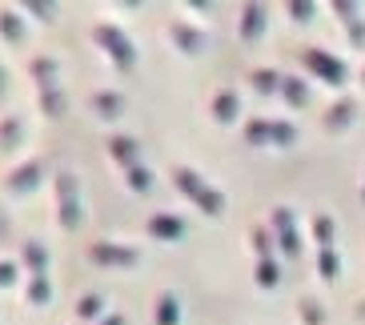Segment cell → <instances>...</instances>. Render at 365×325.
I'll return each instance as SVG.
<instances>
[{"label":"cell","instance_id":"42","mask_svg":"<svg viewBox=\"0 0 365 325\" xmlns=\"http://www.w3.org/2000/svg\"><path fill=\"white\" fill-rule=\"evenodd\" d=\"M361 81H365V73H361Z\"/></svg>","mask_w":365,"mask_h":325},{"label":"cell","instance_id":"28","mask_svg":"<svg viewBox=\"0 0 365 325\" xmlns=\"http://www.w3.org/2000/svg\"><path fill=\"white\" fill-rule=\"evenodd\" d=\"M101 309H105V297L101 293H85L76 301V321H93V317H101Z\"/></svg>","mask_w":365,"mask_h":325},{"label":"cell","instance_id":"16","mask_svg":"<svg viewBox=\"0 0 365 325\" xmlns=\"http://www.w3.org/2000/svg\"><path fill=\"white\" fill-rule=\"evenodd\" d=\"M354 113H357V105H354V100H337V105H329V108H325L322 125H325L329 133H345L349 125H354Z\"/></svg>","mask_w":365,"mask_h":325},{"label":"cell","instance_id":"39","mask_svg":"<svg viewBox=\"0 0 365 325\" xmlns=\"http://www.w3.org/2000/svg\"><path fill=\"white\" fill-rule=\"evenodd\" d=\"M4 93H9V68L0 65V100H4Z\"/></svg>","mask_w":365,"mask_h":325},{"label":"cell","instance_id":"18","mask_svg":"<svg viewBox=\"0 0 365 325\" xmlns=\"http://www.w3.org/2000/svg\"><path fill=\"white\" fill-rule=\"evenodd\" d=\"M36 105H41L44 117H53L61 120L68 113V97H65V88H44V93H36Z\"/></svg>","mask_w":365,"mask_h":325},{"label":"cell","instance_id":"33","mask_svg":"<svg viewBox=\"0 0 365 325\" xmlns=\"http://www.w3.org/2000/svg\"><path fill=\"white\" fill-rule=\"evenodd\" d=\"M24 12H33L36 21H44V24H56V4H48V0H29Z\"/></svg>","mask_w":365,"mask_h":325},{"label":"cell","instance_id":"31","mask_svg":"<svg viewBox=\"0 0 365 325\" xmlns=\"http://www.w3.org/2000/svg\"><path fill=\"white\" fill-rule=\"evenodd\" d=\"M333 12L341 16L345 29H349V24H357V21H365V16H361V4H354V0H333Z\"/></svg>","mask_w":365,"mask_h":325},{"label":"cell","instance_id":"37","mask_svg":"<svg viewBox=\"0 0 365 325\" xmlns=\"http://www.w3.org/2000/svg\"><path fill=\"white\" fill-rule=\"evenodd\" d=\"M301 314H305L309 325H322V309H317V301H301Z\"/></svg>","mask_w":365,"mask_h":325},{"label":"cell","instance_id":"32","mask_svg":"<svg viewBox=\"0 0 365 325\" xmlns=\"http://www.w3.org/2000/svg\"><path fill=\"white\" fill-rule=\"evenodd\" d=\"M125 177H129V189H133V193H149V189H153V173L145 169V165H137V169H129Z\"/></svg>","mask_w":365,"mask_h":325},{"label":"cell","instance_id":"40","mask_svg":"<svg viewBox=\"0 0 365 325\" xmlns=\"http://www.w3.org/2000/svg\"><path fill=\"white\" fill-rule=\"evenodd\" d=\"M9 237V221H4V209H0V241Z\"/></svg>","mask_w":365,"mask_h":325},{"label":"cell","instance_id":"34","mask_svg":"<svg viewBox=\"0 0 365 325\" xmlns=\"http://www.w3.org/2000/svg\"><path fill=\"white\" fill-rule=\"evenodd\" d=\"M313 12H317V4H313V0H289V16L297 24H309Z\"/></svg>","mask_w":365,"mask_h":325},{"label":"cell","instance_id":"6","mask_svg":"<svg viewBox=\"0 0 365 325\" xmlns=\"http://www.w3.org/2000/svg\"><path fill=\"white\" fill-rule=\"evenodd\" d=\"M88 257L101 269H133V265H140V249L120 245V241H93L88 245Z\"/></svg>","mask_w":365,"mask_h":325},{"label":"cell","instance_id":"24","mask_svg":"<svg viewBox=\"0 0 365 325\" xmlns=\"http://www.w3.org/2000/svg\"><path fill=\"white\" fill-rule=\"evenodd\" d=\"M48 301H53V277H48V273H44V277H33V282H29V305L44 309Z\"/></svg>","mask_w":365,"mask_h":325},{"label":"cell","instance_id":"14","mask_svg":"<svg viewBox=\"0 0 365 325\" xmlns=\"http://www.w3.org/2000/svg\"><path fill=\"white\" fill-rule=\"evenodd\" d=\"M209 113H213L217 125H233V120L241 117V97H237V88H221L213 97V105H209Z\"/></svg>","mask_w":365,"mask_h":325},{"label":"cell","instance_id":"2","mask_svg":"<svg viewBox=\"0 0 365 325\" xmlns=\"http://www.w3.org/2000/svg\"><path fill=\"white\" fill-rule=\"evenodd\" d=\"M93 44H97V48L120 68V73H133V68H137V44L129 41V33H125L120 24L101 21L97 29H93Z\"/></svg>","mask_w":365,"mask_h":325},{"label":"cell","instance_id":"36","mask_svg":"<svg viewBox=\"0 0 365 325\" xmlns=\"http://www.w3.org/2000/svg\"><path fill=\"white\" fill-rule=\"evenodd\" d=\"M12 282H16V265L12 261H0V289H9Z\"/></svg>","mask_w":365,"mask_h":325},{"label":"cell","instance_id":"19","mask_svg":"<svg viewBox=\"0 0 365 325\" xmlns=\"http://www.w3.org/2000/svg\"><path fill=\"white\" fill-rule=\"evenodd\" d=\"M245 145H253V149H269L273 145V120L269 117H253L245 125Z\"/></svg>","mask_w":365,"mask_h":325},{"label":"cell","instance_id":"20","mask_svg":"<svg viewBox=\"0 0 365 325\" xmlns=\"http://www.w3.org/2000/svg\"><path fill=\"white\" fill-rule=\"evenodd\" d=\"M281 97H285L289 108H305L309 105V85L301 76H281Z\"/></svg>","mask_w":365,"mask_h":325},{"label":"cell","instance_id":"30","mask_svg":"<svg viewBox=\"0 0 365 325\" xmlns=\"http://www.w3.org/2000/svg\"><path fill=\"white\" fill-rule=\"evenodd\" d=\"M289 145H297V129L289 120H273V149H289Z\"/></svg>","mask_w":365,"mask_h":325},{"label":"cell","instance_id":"12","mask_svg":"<svg viewBox=\"0 0 365 325\" xmlns=\"http://www.w3.org/2000/svg\"><path fill=\"white\" fill-rule=\"evenodd\" d=\"M29 76H33L36 81V88H61V61H56V56H33V61H29Z\"/></svg>","mask_w":365,"mask_h":325},{"label":"cell","instance_id":"29","mask_svg":"<svg viewBox=\"0 0 365 325\" xmlns=\"http://www.w3.org/2000/svg\"><path fill=\"white\" fill-rule=\"evenodd\" d=\"M273 233H269V225H257L253 229V249H257V261H273Z\"/></svg>","mask_w":365,"mask_h":325},{"label":"cell","instance_id":"8","mask_svg":"<svg viewBox=\"0 0 365 325\" xmlns=\"http://www.w3.org/2000/svg\"><path fill=\"white\" fill-rule=\"evenodd\" d=\"M169 41H173V48H181L185 56H201V53H209V44H213L205 29H193L189 21H173Z\"/></svg>","mask_w":365,"mask_h":325},{"label":"cell","instance_id":"5","mask_svg":"<svg viewBox=\"0 0 365 325\" xmlns=\"http://www.w3.org/2000/svg\"><path fill=\"white\" fill-rule=\"evenodd\" d=\"M269 233L277 241V249L285 253L289 261L301 257V237H297V221H293V209L289 205H277L269 213Z\"/></svg>","mask_w":365,"mask_h":325},{"label":"cell","instance_id":"27","mask_svg":"<svg viewBox=\"0 0 365 325\" xmlns=\"http://www.w3.org/2000/svg\"><path fill=\"white\" fill-rule=\"evenodd\" d=\"M253 282H257L261 289H277V285H281V265H277V261H257Z\"/></svg>","mask_w":365,"mask_h":325},{"label":"cell","instance_id":"22","mask_svg":"<svg viewBox=\"0 0 365 325\" xmlns=\"http://www.w3.org/2000/svg\"><path fill=\"white\" fill-rule=\"evenodd\" d=\"M157 325H181V297L177 293L157 297Z\"/></svg>","mask_w":365,"mask_h":325},{"label":"cell","instance_id":"13","mask_svg":"<svg viewBox=\"0 0 365 325\" xmlns=\"http://www.w3.org/2000/svg\"><path fill=\"white\" fill-rule=\"evenodd\" d=\"M21 257H24V269H29V277H44V273H48V265H53V253H48V245H44V241H36V237L24 241Z\"/></svg>","mask_w":365,"mask_h":325},{"label":"cell","instance_id":"7","mask_svg":"<svg viewBox=\"0 0 365 325\" xmlns=\"http://www.w3.org/2000/svg\"><path fill=\"white\" fill-rule=\"evenodd\" d=\"M41 181H44V161H24V165H16L9 177H4V193H12V197H29V193H36L41 189Z\"/></svg>","mask_w":365,"mask_h":325},{"label":"cell","instance_id":"25","mask_svg":"<svg viewBox=\"0 0 365 325\" xmlns=\"http://www.w3.org/2000/svg\"><path fill=\"white\" fill-rule=\"evenodd\" d=\"M313 237H317V245H322V249H329L333 241H337V225H333L329 213H317V217H313Z\"/></svg>","mask_w":365,"mask_h":325},{"label":"cell","instance_id":"15","mask_svg":"<svg viewBox=\"0 0 365 325\" xmlns=\"http://www.w3.org/2000/svg\"><path fill=\"white\" fill-rule=\"evenodd\" d=\"M88 105H93V113L105 120H117L120 113H125V97H120L117 88H97L93 97H88Z\"/></svg>","mask_w":365,"mask_h":325},{"label":"cell","instance_id":"23","mask_svg":"<svg viewBox=\"0 0 365 325\" xmlns=\"http://www.w3.org/2000/svg\"><path fill=\"white\" fill-rule=\"evenodd\" d=\"M21 141H24V120L16 113H9L0 120V149H16Z\"/></svg>","mask_w":365,"mask_h":325},{"label":"cell","instance_id":"11","mask_svg":"<svg viewBox=\"0 0 365 325\" xmlns=\"http://www.w3.org/2000/svg\"><path fill=\"white\" fill-rule=\"evenodd\" d=\"M105 149H108V157L129 173V169H137L140 165V145L133 141V137H125V133H117V137H108L105 141Z\"/></svg>","mask_w":365,"mask_h":325},{"label":"cell","instance_id":"35","mask_svg":"<svg viewBox=\"0 0 365 325\" xmlns=\"http://www.w3.org/2000/svg\"><path fill=\"white\" fill-rule=\"evenodd\" d=\"M345 33H349V44H354V48H365V21L349 24V29H345Z\"/></svg>","mask_w":365,"mask_h":325},{"label":"cell","instance_id":"17","mask_svg":"<svg viewBox=\"0 0 365 325\" xmlns=\"http://www.w3.org/2000/svg\"><path fill=\"white\" fill-rule=\"evenodd\" d=\"M29 29H24V16L16 9H0V41L4 44H24Z\"/></svg>","mask_w":365,"mask_h":325},{"label":"cell","instance_id":"10","mask_svg":"<svg viewBox=\"0 0 365 325\" xmlns=\"http://www.w3.org/2000/svg\"><path fill=\"white\" fill-rule=\"evenodd\" d=\"M145 233H149L153 241L173 245V241H185V221L177 213H153L149 221H145Z\"/></svg>","mask_w":365,"mask_h":325},{"label":"cell","instance_id":"1","mask_svg":"<svg viewBox=\"0 0 365 325\" xmlns=\"http://www.w3.org/2000/svg\"><path fill=\"white\" fill-rule=\"evenodd\" d=\"M173 185H177V189H181V193L189 197L201 213H209V217L225 213V193H221V189H213V185L205 181L197 169H189V165H177V169H173Z\"/></svg>","mask_w":365,"mask_h":325},{"label":"cell","instance_id":"3","mask_svg":"<svg viewBox=\"0 0 365 325\" xmlns=\"http://www.w3.org/2000/svg\"><path fill=\"white\" fill-rule=\"evenodd\" d=\"M53 189H56V217H61V229L76 233L81 221H85V201H81V181H76V173L61 169V173L53 177Z\"/></svg>","mask_w":365,"mask_h":325},{"label":"cell","instance_id":"21","mask_svg":"<svg viewBox=\"0 0 365 325\" xmlns=\"http://www.w3.org/2000/svg\"><path fill=\"white\" fill-rule=\"evenodd\" d=\"M317 273H322V282H337L341 277V253H337V245L317 249Z\"/></svg>","mask_w":365,"mask_h":325},{"label":"cell","instance_id":"26","mask_svg":"<svg viewBox=\"0 0 365 325\" xmlns=\"http://www.w3.org/2000/svg\"><path fill=\"white\" fill-rule=\"evenodd\" d=\"M249 81H253V88H257L261 97H265V93H281V73L277 68H253Z\"/></svg>","mask_w":365,"mask_h":325},{"label":"cell","instance_id":"38","mask_svg":"<svg viewBox=\"0 0 365 325\" xmlns=\"http://www.w3.org/2000/svg\"><path fill=\"white\" fill-rule=\"evenodd\" d=\"M97 325H125V314H108V317H101Z\"/></svg>","mask_w":365,"mask_h":325},{"label":"cell","instance_id":"4","mask_svg":"<svg viewBox=\"0 0 365 325\" xmlns=\"http://www.w3.org/2000/svg\"><path fill=\"white\" fill-rule=\"evenodd\" d=\"M301 65L309 68L322 85H329V88H345V85H349V68H345V61H341V56H333V53H325V48H317V44L301 48Z\"/></svg>","mask_w":365,"mask_h":325},{"label":"cell","instance_id":"9","mask_svg":"<svg viewBox=\"0 0 365 325\" xmlns=\"http://www.w3.org/2000/svg\"><path fill=\"white\" fill-rule=\"evenodd\" d=\"M269 29V9L265 4H241V24H237V33L245 44H257Z\"/></svg>","mask_w":365,"mask_h":325},{"label":"cell","instance_id":"41","mask_svg":"<svg viewBox=\"0 0 365 325\" xmlns=\"http://www.w3.org/2000/svg\"><path fill=\"white\" fill-rule=\"evenodd\" d=\"M361 201H365V185H361Z\"/></svg>","mask_w":365,"mask_h":325}]
</instances>
